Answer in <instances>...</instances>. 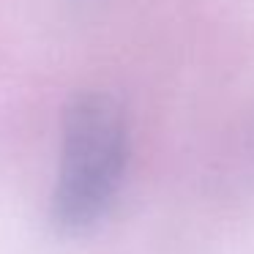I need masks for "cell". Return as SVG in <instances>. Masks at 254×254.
Segmentation results:
<instances>
[{"instance_id": "obj_1", "label": "cell", "mask_w": 254, "mask_h": 254, "mask_svg": "<svg viewBox=\"0 0 254 254\" xmlns=\"http://www.w3.org/2000/svg\"><path fill=\"white\" fill-rule=\"evenodd\" d=\"M128 161L123 107L107 93H79L63 110L52 224L63 235L96 227L110 210Z\"/></svg>"}]
</instances>
